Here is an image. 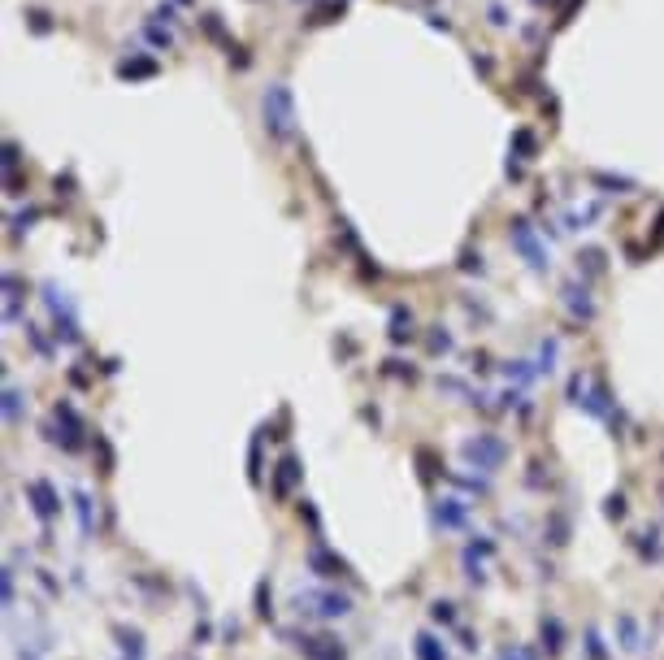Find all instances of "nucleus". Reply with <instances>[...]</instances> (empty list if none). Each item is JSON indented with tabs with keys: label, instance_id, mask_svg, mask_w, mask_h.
<instances>
[{
	"label": "nucleus",
	"instance_id": "1",
	"mask_svg": "<svg viewBox=\"0 0 664 660\" xmlns=\"http://www.w3.org/2000/svg\"><path fill=\"white\" fill-rule=\"evenodd\" d=\"M265 126H269V135H278V139L296 135V109H291V96H287L283 83H273L265 91Z\"/></svg>",
	"mask_w": 664,
	"mask_h": 660
},
{
	"label": "nucleus",
	"instance_id": "2",
	"mask_svg": "<svg viewBox=\"0 0 664 660\" xmlns=\"http://www.w3.org/2000/svg\"><path fill=\"white\" fill-rule=\"evenodd\" d=\"M513 239H517V248L530 256V265H534V269H547V252L534 244V235H530V222H517V226H513Z\"/></svg>",
	"mask_w": 664,
	"mask_h": 660
},
{
	"label": "nucleus",
	"instance_id": "3",
	"mask_svg": "<svg viewBox=\"0 0 664 660\" xmlns=\"http://www.w3.org/2000/svg\"><path fill=\"white\" fill-rule=\"evenodd\" d=\"M417 656H421V660H443V656L434 651V639H426V634L417 639Z\"/></svg>",
	"mask_w": 664,
	"mask_h": 660
},
{
	"label": "nucleus",
	"instance_id": "4",
	"mask_svg": "<svg viewBox=\"0 0 664 660\" xmlns=\"http://www.w3.org/2000/svg\"><path fill=\"white\" fill-rule=\"evenodd\" d=\"M296 478V461H283V474H278V491H287V482Z\"/></svg>",
	"mask_w": 664,
	"mask_h": 660
}]
</instances>
